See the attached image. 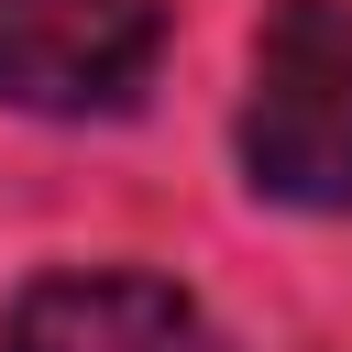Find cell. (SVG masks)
Listing matches in <instances>:
<instances>
[{
  "mask_svg": "<svg viewBox=\"0 0 352 352\" xmlns=\"http://www.w3.org/2000/svg\"><path fill=\"white\" fill-rule=\"evenodd\" d=\"M165 55V0H0V110H132Z\"/></svg>",
  "mask_w": 352,
  "mask_h": 352,
  "instance_id": "obj_2",
  "label": "cell"
},
{
  "mask_svg": "<svg viewBox=\"0 0 352 352\" xmlns=\"http://www.w3.org/2000/svg\"><path fill=\"white\" fill-rule=\"evenodd\" d=\"M242 176L275 209H352V0H275L242 88Z\"/></svg>",
  "mask_w": 352,
  "mask_h": 352,
  "instance_id": "obj_1",
  "label": "cell"
},
{
  "mask_svg": "<svg viewBox=\"0 0 352 352\" xmlns=\"http://www.w3.org/2000/svg\"><path fill=\"white\" fill-rule=\"evenodd\" d=\"M0 352H209V330L187 286L110 264V275H33L0 319Z\"/></svg>",
  "mask_w": 352,
  "mask_h": 352,
  "instance_id": "obj_3",
  "label": "cell"
}]
</instances>
